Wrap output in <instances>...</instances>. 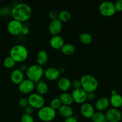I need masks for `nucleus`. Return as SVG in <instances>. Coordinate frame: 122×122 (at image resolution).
<instances>
[{"label": "nucleus", "instance_id": "obj_30", "mask_svg": "<svg viewBox=\"0 0 122 122\" xmlns=\"http://www.w3.org/2000/svg\"><path fill=\"white\" fill-rule=\"evenodd\" d=\"M11 9L9 7H2L0 9V15L3 17H7L11 14Z\"/></svg>", "mask_w": 122, "mask_h": 122}, {"label": "nucleus", "instance_id": "obj_4", "mask_svg": "<svg viewBox=\"0 0 122 122\" xmlns=\"http://www.w3.org/2000/svg\"><path fill=\"white\" fill-rule=\"evenodd\" d=\"M44 70L41 66L39 64H32L27 67L26 75L27 79L35 82H39L44 75Z\"/></svg>", "mask_w": 122, "mask_h": 122}, {"label": "nucleus", "instance_id": "obj_40", "mask_svg": "<svg viewBox=\"0 0 122 122\" xmlns=\"http://www.w3.org/2000/svg\"><path fill=\"white\" fill-rule=\"evenodd\" d=\"M19 69H20V70H21L23 73V72H25V71H26V70H27V66H26V65L23 64H21V65H20Z\"/></svg>", "mask_w": 122, "mask_h": 122}, {"label": "nucleus", "instance_id": "obj_31", "mask_svg": "<svg viewBox=\"0 0 122 122\" xmlns=\"http://www.w3.org/2000/svg\"><path fill=\"white\" fill-rule=\"evenodd\" d=\"M21 122H35L34 119L32 115L24 114L21 117Z\"/></svg>", "mask_w": 122, "mask_h": 122}, {"label": "nucleus", "instance_id": "obj_27", "mask_svg": "<svg viewBox=\"0 0 122 122\" xmlns=\"http://www.w3.org/2000/svg\"><path fill=\"white\" fill-rule=\"evenodd\" d=\"M91 119L93 122H107L104 113L100 111L95 112Z\"/></svg>", "mask_w": 122, "mask_h": 122}, {"label": "nucleus", "instance_id": "obj_1", "mask_svg": "<svg viewBox=\"0 0 122 122\" xmlns=\"http://www.w3.org/2000/svg\"><path fill=\"white\" fill-rule=\"evenodd\" d=\"M32 14L30 6L25 2H19L13 6L11 10V15L13 19L20 22L28 20Z\"/></svg>", "mask_w": 122, "mask_h": 122}, {"label": "nucleus", "instance_id": "obj_24", "mask_svg": "<svg viewBox=\"0 0 122 122\" xmlns=\"http://www.w3.org/2000/svg\"><path fill=\"white\" fill-rule=\"evenodd\" d=\"M48 86L46 82L44 81H39L36 85V91L38 94L40 95H45L48 91Z\"/></svg>", "mask_w": 122, "mask_h": 122}, {"label": "nucleus", "instance_id": "obj_12", "mask_svg": "<svg viewBox=\"0 0 122 122\" xmlns=\"http://www.w3.org/2000/svg\"><path fill=\"white\" fill-rule=\"evenodd\" d=\"M63 23L58 19L51 20L48 25V30L52 36L57 35L61 32Z\"/></svg>", "mask_w": 122, "mask_h": 122}, {"label": "nucleus", "instance_id": "obj_28", "mask_svg": "<svg viewBox=\"0 0 122 122\" xmlns=\"http://www.w3.org/2000/svg\"><path fill=\"white\" fill-rule=\"evenodd\" d=\"M16 62L10 57H7L4 60V65L7 69H11L15 66Z\"/></svg>", "mask_w": 122, "mask_h": 122}, {"label": "nucleus", "instance_id": "obj_39", "mask_svg": "<svg viewBox=\"0 0 122 122\" xmlns=\"http://www.w3.org/2000/svg\"><path fill=\"white\" fill-rule=\"evenodd\" d=\"M29 32H30L29 28L27 26H23V28H22V30H21V33H22L23 35H27L29 33Z\"/></svg>", "mask_w": 122, "mask_h": 122}, {"label": "nucleus", "instance_id": "obj_22", "mask_svg": "<svg viewBox=\"0 0 122 122\" xmlns=\"http://www.w3.org/2000/svg\"><path fill=\"white\" fill-rule=\"evenodd\" d=\"M109 101L110 104L112 105L113 108H118L122 106V97L118 94L112 95Z\"/></svg>", "mask_w": 122, "mask_h": 122}, {"label": "nucleus", "instance_id": "obj_36", "mask_svg": "<svg viewBox=\"0 0 122 122\" xmlns=\"http://www.w3.org/2000/svg\"><path fill=\"white\" fill-rule=\"evenodd\" d=\"M25 114L31 115V114H32L33 112V108H32L31 106H30L29 105H28L27 107H25Z\"/></svg>", "mask_w": 122, "mask_h": 122}, {"label": "nucleus", "instance_id": "obj_42", "mask_svg": "<svg viewBox=\"0 0 122 122\" xmlns=\"http://www.w3.org/2000/svg\"><path fill=\"white\" fill-rule=\"evenodd\" d=\"M110 93H111V95H116V94H117L116 90H115V89H113V90L111 91Z\"/></svg>", "mask_w": 122, "mask_h": 122}, {"label": "nucleus", "instance_id": "obj_33", "mask_svg": "<svg viewBox=\"0 0 122 122\" xmlns=\"http://www.w3.org/2000/svg\"><path fill=\"white\" fill-rule=\"evenodd\" d=\"M71 84L73 88H74V89L81 88V81H80V79H75L73 80L72 82H71Z\"/></svg>", "mask_w": 122, "mask_h": 122}, {"label": "nucleus", "instance_id": "obj_43", "mask_svg": "<svg viewBox=\"0 0 122 122\" xmlns=\"http://www.w3.org/2000/svg\"><path fill=\"white\" fill-rule=\"evenodd\" d=\"M0 4H1V1H0Z\"/></svg>", "mask_w": 122, "mask_h": 122}, {"label": "nucleus", "instance_id": "obj_34", "mask_svg": "<svg viewBox=\"0 0 122 122\" xmlns=\"http://www.w3.org/2000/svg\"><path fill=\"white\" fill-rule=\"evenodd\" d=\"M114 4L116 11H122V0H117Z\"/></svg>", "mask_w": 122, "mask_h": 122}, {"label": "nucleus", "instance_id": "obj_41", "mask_svg": "<svg viewBox=\"0 0 122 122\" xmlns=\"http://www.w3.org/2000/svg\"><path fill=\"white\" fill-rule=\"evenodd\" d=\"M58 70H59L60 73H63L64 71V70H65V69H64V67H60L59 68V69H58Z\"/></svg>", "mask_w": 122, "mask_h": 122}, {"label": "nucleus", "instance_id": "obj_23", "mask_svg": "<svg viewBox=\"0 0 122 122\" xmlns=\"http://www.w3.org/2000/svg\"><path fill=\"white\" fill-rule=\"evenodd\" d=\"M61 50L64 55L70 56L75 53V51H76V47L73 44H70V43H66L62 46Z\"/></svg>", "mask_w": 122, "mask_h": 122}, {"label": "nucleus", "instance_id": "obj_29", "mask_svg": "<svg viewBox=\"0 0 122 122\" xmlns=\"http://www.w3.org/2000/svg\"><path fill=\"white\" fill-rule=\"evenodd\" d=\"M61 105L62 104L59 98H54L51 100V102H50V106L56 110L57 109H58Z\"/></svg>", "mask_w": 122, "mask_h": 122}, {"label": "nucleus", "instance_id": "obj_2", "mask_svg": "<svg viewBox=\"0 0 122 122\" xmlns=\"http://www.w3.org/2000/svg\"><path fill=\"white\" fill-rule=\"evenodd\" d=\"M29 51L27 48L21 44L14 45L10 51V56L15 62H23L28 57Z\"/></svg>", "mask_w": 122, "mask_h": 122}, {"label": "nucleus", "instance_id": "obj_19", "mask_svg": "<svg viewBox=\"0 0 122 122\" xmlns=\"http://www.w3.org/2000/svg\"><path fill=\"white\" fill-rule=\"evenodd\" d=\"M58 110L60 114L66 119L73 116V110L70 106L62 104Z\"/></svg>", "mask_w": 122, "mask_h": 122}, {"label": "nucleus", "instance_id": "obj_21", "mask_svg": "<svg viewBox=\"0 0 122 122\" xmlns=\"http://www.w3.org/2000/svg\"><path fill=\"white\" fill-rule=\"evenodd\" d=\"M59 99L62 104L63 105L70 106L73 102L71 95L67 92H63L62 93H61L59 96Z\"/></svg>", "mask_w": 122, "mask_h": 122}, {"label": "nucleus", "instance_id": "obj_10", "mask_svg": "<svg viewBox=\"0 0 122 122\" xmlns=\"http://www.w3.org/2000/svg\"><path fill=\"white\" fill-rule=\"evenodd\" d=\"M35 86V82L29 79H24L21 83H19L18 88L20 92L23 94H29L33 91Z\"/></svg>", "mask_w": 122, "mask_h": 122}, {"label": "nucleus", "instance_id": "obj_32", "mask_svg": "<svg viewBox=\"0 0 122 122\" xmlns=\"http://www.w3.org/2000/svg\"><path fill=\"white\" fill-rule=\"evenodd\" d=\"M18 104H19L20 107H23V108H25V107H27L29 105L27 98L25 97L21 98L20 99H19V101H18Z\"/></svg>", "mask_w": 122, "mask_h": 122}, {"label": "nucleus", "instance_id": "obj_17", "mask_svg": "<svg viewBox=\"0 0 122 122\" xmlns=\"http://www.w3.org/2000/svg\"><path fill=\"white\" fill-rule=\"evenodd\" d=\"M109 105V99L104 97L98 98L95 102V107L98 110V111H100V112H102L107 109Z\"/></svg>", "mask_w": 122, "mask_h": 122}, {"label": "nucleus", "instance_id": "obj_8", "mask_svg": "<svg viewBox=\"0 0 122 122\" xmlns=\"http://www.w3.org/2000/svg\"><path fill=\"white\" fill-rule=\"evenodd\" d=\"M106 120L107 122H119L122 120V112L118 108H111L106 112Z\"/></svg>", "mask_w": 122, "mask_h": 122}, {"label": "nucleus", "instance_id": "obj_37", "mask_svg": "<svg viewBox=\"0 0 122 122\" xmlns=\"http://www.w3.org/2000/svg\"><path fill=\"white\" fill-rule=\"evenodd\" d=\"M95 98V94L94 92H86V100L89 101H92Z\"/></svg>", "mask_w": 122, "mask_h": 122}, {"label": "nucleus", "instance_id": "obj_25", "mask_svg": "<svg viewBox=\"0 0 122 122\" xmlns=\"http://www.w3.org/2000/svg\"><path fill=\"white\" fill-rule=\"evenodd\" d=\"M71 19V13L67 10H63L58 13V19L63 22H66Z\"/></svg>", "mask_w": 122, "mask_h": 122}, {"label": "nucleus", "instance_id": "obj_9", "mask_svg": "<svg viewBox=\"0 0 122 122\" xmlns=\"http://www.w3.org/2000/svg\"><path fill=\"white\" fill-rule=\"evenodd\" d=\"M23 25L22 23L16 20H10L7 25V30L13 35H17L21 32Z\"/></svg>", "mask_w": 122, "mask_h": 122}, {"label": "nucleus", "instance_id": "obj_16", "mask_svg": "<svg viewBox=\"0 0 122 122\" xmlns=\"http://www.w3.org/2000/svg\"><path fill=\"white\" fill-rule=\"evenodd\" d=\"M10 78L12 82L15 84L19 85L25 79L24 73L19 69H15L12 71L10 75Z\"/></svg>", "mask_w": 122, "mask_h": 122}, {"label": "nucleus", "instance_id": "obj_6", "mask_svg": "<svg viewBox=\"0 0 122 122\" xmlns=\"http://www.w3.org/2000/svg\"><path fill=\"white\" fill-rule=\"evenodd\" d=\"M99 11L102 15L105 17H112L116 12L114 4L110 1H104L100 4Z\"/></svg>", "mask_w": 122, "mask_h": 122}, {"label": "nucleus", "instance_id": "obj_3", "mask_svg": "<svg viewBox=\"0 0 122 122\" xmlns=\"http://www.w3.org/2000/svg\"><path fill=\"white\" fill-rule=\"evenodd\" d=\"M81 88L86 92H94L98 87V82L94 76L91 75H84L81 77Z\"/></svg>", "mask_w": 122, "mask_h": 122}, {"label": "nucleus", "instance_id": "obj_7", "mask_svg": "<svg viewBox=\"0 0 122 122\" xmlns=\"http://www.w3.org/2000/svg\"><path fill=\"white\" fill-rule=\"evenodd\" d=\"M28 104L30 106L34 108L39 109L45 104V100L42 95L38 94V93H32L27 98Z\"/></svg>", "mask_w": 122, "mask_h": 122}, {"label": "nucleus", "instance_id": "obj_15", "mask_svg": "<svg viewBox=\"0 0 122 122\" xmlns=\"http://www.w3.org/2000/svg\"><path fill=\"white\" fill-rule=\"evenodd\" d=\"M64 44L65 43H64V39L61 36L59 35L52 36L50 40V45L52 48L55 50L61 49Z\"/></svg>", "mask_w": 122, "mask_h": 122}, {"label": "nucleus", "instance_id": "obj_26", "mask_svg": "<svg viewBox=\"0 0 122 122\" xmlns=\"http://www.w3.org/2000/svg\"><path fill=\"white\" fill-rule=\"evenodd\" d=\"M79 41L82 44H85V45H88L91 44L92 41V36L89 33L86 32H83L80 34L79 37Z\"/></svg>", "mask_w": 122, "mask_h": 122}, {"label": "nucleus", "instance_id": "obj_5", "mask_svg": "<svg viewBox=\"0 0 122 122\" xmlns=\"http://www.w3.org/2000/svg\"><path fill=\"white\" fill-rule=\"evenodd\" d=\"M38 116L44 122H50L54 119L56 116V111L50 106H44L38 109Z\"/></svg>", "mask_w": 122, "mask_h": 122}, {"label": "nucleus", "instance_id": "obj_20", "mask_svg": "<svg viewBox=\"0 0 122 122\" xmlns=\"http://www.w3.org/2000/svg\"><path fill=\"white\" fill-rule=\"evenodd\" d=\"M36 61L39 66L45 65L48 61V56L46 51L43 50L38 51L36 55Z\"/></svg>", "mask_w": 122, "mask_h": 122}, {"label": "nucleus", "instance_id": "obj_18", "mask_svg": "<svg viewBox=\"0 0 122 122\" xmlns=\"http://www.w3.org/2000/svg\"><path fill=\"white\" fill-rule=\"evenodd\" d=\"M58 88L63 92H66L71 87V81L67 77H61L57 82Z\"/></svg>", "mask_w": 122, "mask_h": 122}, {"label": "nucleus", "instance_id": "obj_11", "mask_svg": "<svg viewBox=\"0 0 122 122\" xmlns=\"http://www.w3.org/2000/svg\"><path fill=\"white\" fill-rule=\"evenodd\" d=\"M71 95L73 101L76 103L83 104L86 100V92L82 88L74 89Z\"/></svg>", "mask_w": 122, "mask_h": 122}, {"label": "nucleus", "instance_id": "obj_13", "mask_svg": "<svg viewBox=\"0 0 122 122\" xmlns=\"http://www.w3.org/2000/svg\"><path fill=\"white\" fill-rule=\"evenodd\" d=\"M44 75L45 78L49 81H56L59 78L60 73L57 68L50 67L44 70Z\"/></svg>", "mask_w": 122, "mask_h": 122}, {"label": "nucleus", "instance_id": "obj_38", "mask_svg": "<svg viewBox=\"0 0 122 122\" xmlns=\"http://www.w3.org/2000/svg\"><path fill=\"white\" fill-rule=\"evenodd\" d=\"M64 122H78L77 121V119L76 116H71L70 117H68L66 119L64 120Z\"/></svg>", "mask_w": 122, "mask_h": 122}, {"label": "nucleus", "instance_id": "obj_35", "mask_svg": "<svg viewBox=\"0 0 122 122\" xmlns=\"http://www.w3.org/2000/svg\"><path fill=\"white\" fill-rule=\"evenodd\" d=\"M49 17L51 20L58 19V13L56 10H51L49 12Z\"/></svg>", "mask_w": 122, "mask_h": 122}, {"label": "nucleus", "instance_id": "obj_14", "mask_svg": "<svg viewBox=\"0 0 122 122\" xmlns=\"http://www.w3.org/2000/svg\"><path fill=\"white\" fill-rule=\"evenodd\" d=\"M81 113L84 117L90 119L95 113V110L91 104L89 102H84L81 107Z\"/></svg>", "mask_w": 122, "mask_h": 122}]
</instances>
